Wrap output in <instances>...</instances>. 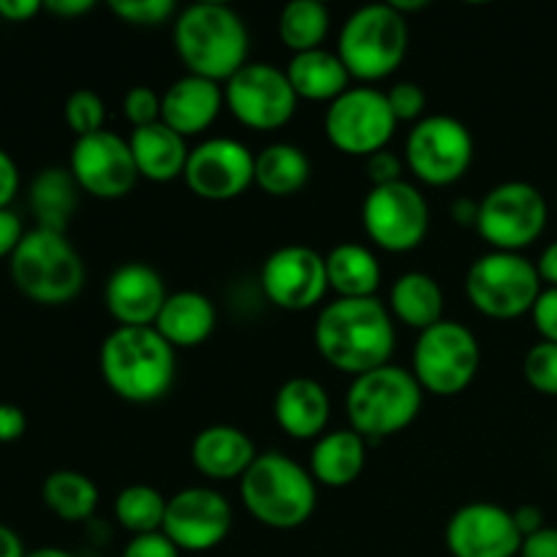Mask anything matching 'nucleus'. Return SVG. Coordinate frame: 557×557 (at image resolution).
I'll return each mask as SVG.
<instances>
[{"label":"nucleus","mask_w":557,"mask_h":557,"mask_svg":"<svg viewBox=\"0 0 557 557\" xmlns=\"http://www.w3.org/2000/svg\"><path fill=\"white\" fill-rule=\"evenodd\" d=\"M424 389L411 370L384 364L357 375L348 386L346 413L351 430L364 441H381L411 428L422 411Z\"/></svg>","instance_id":"nucleus-5"},{"label":"nucleus","mask_w":557,"mask_h":557,"mask_svg":"<svg viewBox=\"0 0 557 557\" xmlns=\"http://www.w3.org/2000/svg\"><path fill=\"white\" fill-rule=\"evenodd\" d=\"M368 466V441L348 430L324 433L310 451V476L315 484L341 490L357 482Z\"/></svg>","instance_id":"nucleus-25"},{"label":"nucleus","mask_w":557,"mask_h":557,"mask_svg":"<svg viewBox=\"0 0 557 557\" xmlns=\"http://www.w3.org/2000/svg\"><path fill=\"white\" fill-rule=\"evenodd\" d=\"M522 373L539 395L557 397V343L539 341L531 346L522 362Z\"/></svg>","instance_id":"nucleus-36"},{"label":"nucleus","mask_w":557,"mask_h":557,"mask_svg":"<svg viewBox=\"0 0 557 557\" xmlns=\"http://www.w3.org/2000/svg\"><path fill=\"white\" fill-rule=\"evenodd\" d=\"M92 5H96L92 0H47L44 9L54 16H79L92 11Z\"/></svg>","instance_id":"nucleus-50"},{"label":"nucleus","mask_w":557,"mask_h":557,"mask_svg":"<svg viewBox=\"0 0 557 557\" xmlns=\"http://www.w3.org/2000/svg\"><path fill=\"white\" fill-rule=\"evenodd\" d=\"M166 504L169 498H163L150 484H131V487L120 490V495L114 498V520L134 536L161 533Z\"/></svg>","instance_id":"nucleus-34"},{"label":"nucleus","mask_w":557,"mask_h":557,"mask_svg":"<svg viewBox=\"0 0 557 557\" xmlns=\"http://www.w3.org/2000/svg\"><path fill=\"white\" fill-rule=\"evenodd\" d=\"M476 145L471 131L451 114H430L411 128L406 141V161L417 180L446 188L466 177L471 169Z\"/></svg>","instance_id":"nucleus-11"},{"label":"nucleus","mask_w":557,"mask_h":557,"mask_svg":"<svg viewBox=\"0 0 557 557\" xmlns=\"http://www.w3.org/2000/svg\"><path fill=\"white\" fill-rule=\"evenodd\" d=\"M123 114L134 128L158 123L161 120V96L152 87H131L123 98Z\"/></svg>","instance_id":"nucleus-39"},{"label":"nucleus","mask_w":557,"mask_h":557,"mask_svg":"<svg viewBox=\"0 0 557 557\" xmlns=\"http://www.w3.org/2000/svg\"><path fill=\"white\" fill-rule=\"evenodd\" d=\"M549 207L542 190L525 180L500 183L479 201L476 232L493 250L520 253L547 228Z\"/></svg>","instance_id":"nucleus-10"},{"label":"nucleus","mask_w":557,"mask_h":557,"mask_svg":"<svg viewBox=\"0 0 557 557\" xmlns=\"http://www.w3.org/2000/svg\"><path fill=\"white\" fill-rule=\"evenodd\" d=\"M232 506L210 487H188L166 504L161 533L180 553H210L232 531Z\"/></svg>","instance_id":"nucleus-18"},{"label":"nucleus","mask_w":557,"mask_h":557,"mask_svg":"<svg viewBox=\"0 0 557 557\" xmlns=\"http://www.w3.org/2000/svg\"><path fill=\"white\" fill-rule=\"evenodd\" d=\"M536 270L542 283H547L549 288H557V239L542 250V256L536 261Z\"/></svg>","instance_id":"nucleus-49"},{"label":"nucleus","mask_w":557,"mask_h":557,"mask_svg":"<svg viewBox=\"0 0 557 557\" xmlns=\"http://www.w3.org/2000/svg\"><path fill=\"white\" fill-rule=\"evenodd\" d=\"M256 446L239 428L232 424H212L205 428L194 438L190 446V460L196 471L207 479L228 482V479H243L256 460Z\"/></svg>","instance_id":"nucleus-22"},{"label":"nucleus","mask_w":557,"mask_h":557,"mask_svg":"<svg viewBox=\"0 0 557 557\" xmlns=\"http://www.w3.org/2000/svg\"><path fill=\"white\" fill-rule=\"evenodd\" d=\"M313 343L326 364L346 375H364L389 364L395 321L381 299H335L315 319Z\"/></svg>","instance_id":"nucleus-1"},{"label":"nucleus","mask_w":557,"mask_h":557,"mask_svg":"<svg viewBox=\"0 0 557 557\" xmlns=\"http://www.w3.org/2000/svg\"><path fill=\"white\" fill-rule=\"evenodd\" d=\"M542 292L544 286L536 264L522 253L490 250L468 267V302L487 319H520L531 313Z\"/></svg>","instance_id":"nucleus-8"},{"label":"nucleus","mask_w":557,"mask_h":557,"mask_svg":"<svg viewBox=\"0 0 557 557\" xmlns=\"http://www.w3.org/2000/svg\"><path fill=\"white\" fill-rule=\"evenodd\" d=\"M41 498L54 517L65 522H82L96 511L98 487L79 471H54L44 479Z\"/></svg>","instance_id":"nucleus-32"},{"label":"nucleus","mask_w":557,"mask_h":557,"mask_svg":"<svg viewBox=\"0 0 557 557\" xmlns=\"http://www.w3.org/2000/svg\"><path fill=\"white\" fill-rule=\"evenodd\" d=\"M76 194H79V185L69 169L49 166L38 172L30 183V210L38 228L65 234V226L76 210Z\"/></svg>","instance_id":"nucleus-30"},{"label":"nucleus","mask_w":557,"mask_h":557,"mask_svg":"<svg viewBox=\"0 0 557 557\" xmlns=\"http://www.w3.org/2000/svg\"><path fill=\"white\" fill-rule=\"evenodd\" d=\"M14 286L38 305H65L85 286V261L63 232L30 228L9 259Z\"/></svg>","instance_id":"nucleus-6"},{"label":"nucleus","mask_w":557,"mask_h":557,"mask_svg":"<svg viewBox=\"0 0 557 557\" xmlns=\"http://www.w3.org/2000/svg\"><path fill=\"white\" fill-rule=\"evenodd\" d=\"M27 417L14 403H0V444H16L25 435Z\"/></svg>","instance_id":"nucleus-43"},{"label":"nucleus","mask_w":557,"mask_h":557,"mask_svg":"<svg viewBox=\"0 0 557 557\" xmlns=\"http://www.w3.org/2000/svg\"><path fill=\"white\" fill-rule=\"evenodd\" d=\"M223 101L245 128L275 131L294 117L299 98L286 71L272 63H245L223 85Z\"/></svg>","instance_id":"nucleus-13"},{"label":"nucleus","mask_w":557,"mask_h":557,"mask_svg":"<svg viewBox=\"0 0 557 557\" xmlns=\"http://www.w3.org/2000/svg\"><path fill=\"white\" fill-rule=\"evenodd\" d=\"M451 215H455V221L462 223V226H476L479 205L471 199H457L455 205H451Z\"/></svg>","instance_id":"nucleus-52"},{"label":"nucleus","mask_w":557,"mask_h":557,"mask_svg":"<svg viewBox=\"0 0 557 557\" xmlns=\"http://www.w3.org/2000/svg\"><path fill=\"white\" fill-rule=\"evenodd\" d=\"M444 542L451 557H517L522 549V533L517 531L509 509L473 500L449 517Z\"/></svg>","instance_id":"nucleus-19"},{"label":"nucleus","mask_w":557,"mask_h":557,"mask_svg":"<svg viewBox=\"0 0 557 557\" xmlns=\"http://www.w3.org/2000/svg\"><path fill=\"white\" fill-rule=\"evenodd\" d=\"M531 319L536 332L542 335V341L557 343V288L544 286V292L539 294L536 305L531 310Z\"/></svg>","instance_id":"nucleus-40"},{"label":"nucleus","mask_w":557,"mask_h":557,"mask_svg":"<svg viewBox=\"0 0 557 557\" xmlns=\"http://www.w3.org/2000/svg\"><path fill=\"white\" fill-rule=\"evenodd\" d=\"M27 557H76V555L65 553V549H58V547H41V549H33V553H27Z\"/></svg>","instance_id":"nucleus-53"},{"label":"nucleus","mask_w":557,"mask_h":557,"mask_svg":"<svg viewBox=\"0 0 557 557\" xmlns=\"http://www.w3.org/2000/svg\"><path fill=\"white\" fill-rule=\"evenodd\" d=\"M16 190H20V169H16L14 158L0 147V210H9Z\"/></svg>","instance_id":"nucleus-45"},{"label":"nucleus","mask_w":557,"mask_h":557,"mask_svg":"<svg viewBox=\"0 0 557 557\" xmlns=\"http://www.w3.org/2000/svg\"><path fill=\"white\" fill-rule=\"evenodd\" d=\"M408 52V20L392 3L354 11L337 38V54L351 79L381 82L395 74Z\"/></svg>","instance_id":"nucleus-7"},{"label":"nucleus","mask_w":557,"mask_h":557,"mask_svg":"<svg viewBox=\"0 0 557 557\" xmlns=\"http://www.w3.org/2000/svg\"><path fill=\"white\" fill-rule=\"evenodd\" d=\"M69 172L74 174L79 190L107 201L128 196L139 180L128 139L114 131H98L76 139L71 147Z\"/></svg>","instance_id":"nucleus-15"},{"label":"nucleus","mask_w":557,"mask_h":557,"mask_svg":"<svg viewBox=\"0 0 557 557\" xmlns=\"http://www.w3.org/2000/svg\"><path fill=\"white\" fill-rule=\"evenodd\" d=\"M482 364L476 335L460 321H438L419 332L413 346V379L435 397H455L473 384Z\"/></svg>","instance_id":"nucleus-9"},{"label":"nucleus","mask_w":557,"mask_h":557,"mask_svg":"<svg viewBox=\"0 0 557 557\" xmlns=\"http://www.w3.org/2000/svg\"><path fill=\"white\" fill-rule=\"evenodd\" d=\"M326 259V281L337 299L375 297L381 286V264L370 248L359 243L335 245Z\"/></svg>","instance_id":"nucleus-28"},{"label":"nucleus","mask_w":557,"mask_h":557,"mask_svg":"<svg viewBox=\"0 0 557 557\" xmlns=\"http://www.w3.org/2000/svg\"><path fill=\"white\" fill-rule=\"evenodd\" d=\"M248 27L223 3H194L174 20V47L188 74L226 85L248 63Z\"/></svg>","instance_id":"nucleus-2"},{"label":"nucleus","mask_w":557,"mask_h":557,"mask_svg":"<svg viewBox=\"0 0 557 557\" xmlns=\"http://www.w3.org/2000/svg\"><path fill=\"white\" fill-rule=\"evenodd\" d=\"M288 82H292L297 98L305 101H335L348 90L351 74L343 65L341 54L321 49L299 52L288 60L286 69Z\"/></svg>","instance_id":"nucleus-27"},{"label":"nucleus","mask_w":557,"mask_h":557,"mask_svg":"<svg viewBox=\"0 0 557 557\" xmlns=\"http://www.w3.org/2000/svg\"><path fill=\"white\" fill-rule=\"evenodd\" d=\"M386 101H389L392 114H395L397 123H419L428 109V96H424L422 87L417 82H397L386 92Z\"/></svg>","instance_id":"nucleus-38"},{"label":"nucleus","mask_w":557,"mask_h":557,"mask_svg":"<svg viewBox=\"0 0 557 557\" xmlns=\"http://www.w3.org/2000/svg\"><path fill=\"white\" fill-rule=\"evenodd\" d=\"M22 237H25V226H22L20 215L11 207L0 210V259H11Z\"/></svg>","instance_id":"nucleus-44"},{"label":"nucleus","mask_w":557,"mask_h":557,"mask_svg":"<svg viewBox=\"0 0 557 557\" xmlns=\"http://www.w3.org/2000/svg\"><path fill=\"white\" fill-rule=\"evenodd\" d=\"M112 14L136 27H156L163 25L169 16H174L172 0H112L109 3Z\"/></svg>","instance_id":"nucleus-37"},{"label":"nucleus","mask_w":557,"mask_h":557,"mask_svg":"<svg viewBox=\"0 0 557 557\" xmlns=\"http://www.w3.org/2000/svg\"><path fill=\"white\" fill-rule=\"evenodd\" d=\"M166 299L163 277L141 261L120 264L103 288V305L120 326H156Z\"/></svg>","instance_id":"nucleus-20"},{"label":"nucleus","mask_w":557,"mask_h":557,"mask_svg":"<svg viewBox=\"0 0 557 557\" xmlns=\"http://www.w3.org/2000/svg\"><path fill=\"white\" fill-rule=\"evenodd\" d=\"M239 495L253 520L272 531L302 528L315 511V479L283 451H261L239 479Z\"/></svg>","instance_id":"nucleus-4"},{"label":"nucleus","mask_w":557,"mask_h":557,"mask_svg":"<svg viewBox=\"0 0 557 557\" xmlns=\"http://www.w3.org/2000/svg\"><path fill=\"white\" fill-rule=\"evenodd\" d=\"M223 107L226 101H223V87L218 82L185 74L183 79L169 85L161 96V123L188 139V136L210 128Z\"/></svg>","instance_id":"nucleus-21"},{"label":"nucleus","mask_w":557,"mask_h":557,"mask_svg":"<svg viewBox=\"0 0 557 557\" xmlns=\"http://www.w3.org/2000/svg\"><path fill=\"white\" fill-rule=\"evenodd\" d=\"M310 180V158L302 147L288 145V141H275L267 145L264 150L256 156V180L264 194L277 196H294L302 190Z\"/></svg>","instance_id":"nucleus-31"},{"label":"nucleus","mask_w":557,"mask_h":557,"mask_svg":"<svg viewBox=\"0 0 557 557\" xmlns=\"http://www.w3.org/2000/svg\"><path fill=\"white\" fill-rule=\"evenodd\" d=\"M261 292L281 310H310L330 292L326 259L308 245H283L261 267Z\"/></svg>","instance_id":"nucleus-17"},{"label":"nucleus","mask_w":557,"mask_h":557,"mask_svg":"<svg viewBox=\"0 0 557 557\" xmlns=\"http://www.w3.org/2000/svg\"><path fill=\"white\" fill-rule=\"evenodd\" d=\"M364 172H368L373 188L379 185H392L403 180V161L392 150H381L375 156L364 158Z\"/></svg>","instance_id":"nucleus-41"},{"label":"nucleus","mask_w":557,"mask_h":557,"mask_svg":"<svg viewBox=\"0 0 557 557\" xmlns=\"http://www.w3.org/2000/svg\"><path fill=\"white\" fill-rule=\"evenodd\" d=\"M183 180L199 199L232 201L253 185L256 156L243 141L215 136L190 150Z\"/></svg>","instance_id":"nucleus-16"},{"label":"nucleus","mask_w":557,"mask_h":557,"mask_svg":"<svg viewBox=\"0 0 557 557\" xmlns=\"http://www.w3.org/2000/svg\"><path fill=\"white\" fill-rule=\"evenodd\" d=\"M128 145L139 177L150 183H172L185 174V163L190 156L185 136H180L161 120L131 131Z\"/></svg>","instance_id":"nucleus-24"},{"label":"nucleus","mask_w":557,"mask_h":557,"mask_svg":"<svg viewBox=\"0 0 557 557\" xmlns=\"http://www.w3.org/2000/svg\"><path fill=\"white\" fill-rule=\"evenodd\" d=\"M120 557H180V549L163 533H145L131 539Z\"/></svg>","instance_id":"nucleus-42"},{"label":"nucleus","mask_w":557,"mask_h":557,"mask_svg":"<svg viewBox=\"0 0 557 557\" xmlns=\"http://www.w3.org/2000/svg\"><path fill=\"white\" fill-rule=\"evenodd\" d=\"M109 389L128 403H156L172 389L177 373L174 348L156 326H117L98 354Z\"/></svg>","instance_id":"nucleus-3"},{"label":"nucleus","mask_w":557,"mask_h":557,"mask_svg":"<svg viewBox=\"0 0 557 557\" xmlns=\"http://www.w3.org/2000/svg\"><path fill=\"white\" fill-rule=\"evenodd\" d=\"M511 515H515L517 531L522 533V539L533 536V533H539L542 528H547V522H544L542 506H536V504H522L520 509H515Z\"/></svg>","instance_id":"nucleus-47"},{"label":"nucleus","mask_w":557,"mask_h":557,"mask_svg":"<svg viewBox=\"0 0 557 557\" xmlns=\"http://www.w3.org/2000/svg\"><path fill=\"white\" fill-rule=\"evenodd\" d=\"M65 123L74 131L76 139L82 136H92L103 131V120H107V107H103L101 96L92 90H76L71 92L65 101Z\"/></svg>","instance_id":"nucleus-35"},{"label":"nucleus","mask_w":557,"mask_h":557,"mask_svg":"<svg viewBox=\"0 0 557 557\" xmlns=\"http://www.w3.org/2000/svg\"><path fill=\"white\" fill-rule=\"evenodd\" d=\"M324 131L335 150L354 158H370L386 150L397 131V120L386 92L375 87H348L326 109Z\"/></svg>","instance_id":"nucleus-12"},{"label":"nucleus","mask_w":557,"mask_h":557,"mask_svg":"<svg viewBox=\"0 0 557 557\" xmlns=\"http://www.w3.org/2000/svg\"><path fill=\"white\" fill-rule=\"evenodd\" d=\"M520 557H557V528H542L533 536L522 539Z\"/></svg>","instance_id":"nucleus-46"},{"label":"nucleus","mask_w":557,"mask_h":557,"mask_svg":"<svg viewBox=\"0 0 557 557\" xmlns=\"http://www.w3.org/2000/svg\"><path fill=\"white\" fill-rule=\"evenodd\" d=\"M0 557H27L22 539L3 522H0Z\"/></svg>","instance_id":"nucleus-51"},{"label":"nucleus","mask_w":557,"mask_h":557,"mask_svg":"<svg viewBox=\"0 0 557 557\" xmlns=\"http://www.w3.org/2000/svg\"><path fill=\"white\" fill-rule=\"evenodd\" d=\"M362 226L389 253L417 250L430 232L428 199L406 180L370 188L362 205Z\"/></svg>","instance_id":"nucleus-14"},{"label":"nucleus","mask_w":557,"mask_h":557,"mask_svg":"<svg viewBox=\"0 0 557 557\" xmlns=\"http://www.w3.org/2000/svg\"><path fill=\"white\" fill-rule=\"evenodd\" d=\"M277 33L294 54L321 49V41L330 33V9L319 0H292L281 11Z\"/></svg>","instance_id":"nucleus-33"},{"label":"nucleus","mask_w":557,"mask_h":557,"mask_svg":"<svg viewBox=\"0 0 557 557\" xmlns=\"http://www.w3.org/2000/svg\"><path fill=\"white\" fill-rule=\"evenodd\" d=\"M44 9L41 0H0V20L27 22Z\"/></svg>","instance_id":"nucleus-48"},{"label":"nucleus","mask_w":557,"mask_h":557,"mask_svg":"<svg viewBox=\"0 0 557 557\" xmlns=\"http://www.w3.org/2000/svg\"><path fill=\"white\" fill-rule=\"evenodd\" d=\"M275 422L286 435L297 441H319L330 424L332 403L324 386L315 379H288L275 395Z\"/></svg>","instance_id":"nucleus-23"},{"label":"nucleus","mask_w":557,"mask_h":557,"mask_svg":"<svg viewBox=\"0 0 557 557\" xmlns=\"http://www.w3.org/2000/svg\"><path fill=\"white\" fill-rule=\"evenodd\" d=\"M389 313L411 330L424 332L444 321V292L428 272H406L392 283Z\"/></svg>","instance_id":"nucleus-29"},{"label":"nucleus","mask_w":557,"mask_h":557,"mask_svg":"<svg viewBox=\"0 0 557 557\" xmlns=\"http://www.w3.org/2000/svg\"><path fill=\"white\" fill-rule=\"evenodd\" d=\"M215 305L199 292L169 294L156 319V330L172 348H194L215 332Z\"/></svg>","instance_id":"nucleus-26"}]
</instances>
